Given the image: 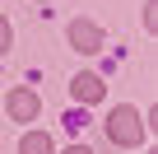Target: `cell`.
<instances>
[{
    "mask_svg": "<svg viewBox=\"0 0 158 154\" xmlns=\"http://www.w3.org/2000/svg\"><path fill=\"white\" fill-rule=\"evenodd\" d=\"M10 51V24H5V14H0V56Z\"/></svg>",
    "mask_w": 158,
    "mask_h": 154,
    "instance_id": "52a82bcc",
    "label": "cell"
},
{
    "mask_svg": "<svg viewBox=\"0 0 158 154\" xmlns=\"http://www.w3.org/2000/svg\"><path fill=\"white\" fill-rule=\"evenodd\" d=\"M19 154H51V135L47 131H28L19 140Z\"/></svg>",
    "mask_w": 158,
    "mask_h": 154,
    "instance_id": "5b68a950",
    "label": "cell"
},
{
    "mask_svg": "<svg viewBox=\"0 0 158 154\" xmlns=\"http://www.w3.org/2000/svg\"><path fill=\"white\" fill-rule=\"evenodd\" d=\"M107 140L112 145H139L144 140V121H139V112L135 108H112L107 112Z\"/></svg>",
    "mask_w": 158,
    "mask_h": 154,
    "instance_id": "6da1fadb",
    "label": "cell"
},
{
    "mask_svg": "<svg viewBox=\"0 0 158 154\" xmlns=\"http://www.w3.org/2000/svg\"><path fill=\"white\" fill-rule=\"evenodd\" d=\"M65 154H93V149H89V145H70Z\"/></svg>",
    "mask_w": 158,
    "mask_h": 154,
    "instance_id": "ba28073f",
    "label": "cell"
},
{
    "mask_svg": "<svg viewBox=\"0 0 158 154\" xmlns=\"http://www.w3.org/2000/svg\"><path fill=\"white\" fill-rule=\"evenodd\" d=\"M70 94H74L79 103H98V98L107 94V84L98 80V75H74V80H70Z\"/></svg>",
    "mask_w": 158,
    "mask_h": 154,
    "instance_id": "277c9868",
    "label": "cell"
},
{
    "mask_svg": "<svg viewBox=\"0 0 158 154\" xmlns=\"http://www.w3.org/2000/svg\"><path fill=\"white\" fill-rule=\"evenodd\" d=\"M5 108H10V117H14V121H37V112H42V98H37L33 89H10Z\"/></svg>",
    "mask_w": 158,
    "mask_h": 154,
    "instance_id": "7a4b0ae2",
    "label": "cell"
},
{
    "mask_svg": "<svg viewBox=\"0 0 158 154\" xmlns=\"http://www.w3.org/2000/svg\"><path fill=\"white\" fill-rule=\"evenodd\" d=\"M144 28H149V33L158 28V5H153V0H149V5H144Z\"/></svg>",
    "mask_w": 158,
    "mask_h": 154,
    "instance_id": "8992f818",
    "label": "cell"
},
{
    "mask_svg": "<svg viewBox=\"0 0 158 154\" xmlns=\"http://www.w3.org/2000/svg\"><path fill=\"white\" fill-rule=\"evenodd\" d=\"M70 42L84 51V56H93V51H102V28H98L93 19H74V24H70Z\"/></svg>",
    "mask_w": 158,
    "mask_h": 154,
    "instance_id": "3957f363",
    "label": "cell"
}]
</instances>
